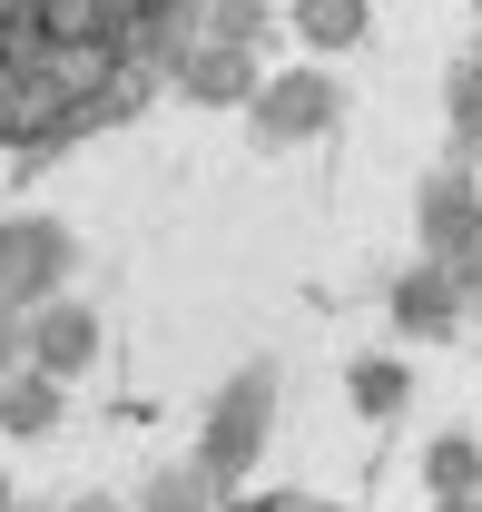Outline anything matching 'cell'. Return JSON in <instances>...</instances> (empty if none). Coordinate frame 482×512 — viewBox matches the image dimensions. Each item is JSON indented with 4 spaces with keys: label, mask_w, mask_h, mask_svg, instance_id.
I'll use <instances>...</instances> for the list:
<instances>
[{
    "label": "cell",
    "mask_w": 482,
    "mask_h": 512,
    "mask_svg": "<svg viewBox=\"0 0 482 512\" xmlns=\"http://www.w3.org/2000/svg\"><path fill=\"white\" fill-rule=\"evenodd\" d=\"M60 512H119V503H109V493H79V503H60Z\"/></svg>",
    "instance_id": "cell-16"
},
{
    "label": "cell",
    "mask_w": 482,
    "mask_h": 512,
    "mask_svg": "<svg viewBox=\"0 0 482 512\" xmlns=\"http://www.w3.org/2000/svg\"><path fill=\"white\" fill-rule=\"evenodd\" d=\"M364 30H374V0H296V40L315 50V60L364 50Z\"/></svg>",
    "instance_id": "cell-9"
},
{
    "label": "cell",
    "mask_w": 482,
    "mask_h": 512,
    "mask_svg": "<svg viewBox=\"0 0 482 512\" xmlns=\"http://www.w3.org/2000/svg\"><path fill=\"white\" fill-rule=\"evenodd\" d=\"M443 266H453V296H463V306H482V237L463 256H443Z\"/></svg>",
    "instance_id": "cell-13"
},
{
    "label": "cell",
    "mask_w": 482,
    "mask_h": 512,
    "mask_svg": "<svg viewBox=\"0 0 482 512\" xmlns=\"http://www.w3.org/2000/svg\"><path fill=\"white\" fill-rule=\"evenodd\" d=\"M414 217H423V256H463L482 237V178L473 168H433L414 188Z\"/></svg>",
    "instance_id": "cell-6"
},
{
    "label": "cell",
    "mask_w": 482,
    "mask_h": 512,
    "mask_svg": "<svg viewBox=\"0 0 482 512\" xmlns=\"http://www.w3.org/2000/svg\"><path fill=\"white\" fill-rule=\"evenodd\" d=\"M60 414H69V384L50 375V365H30V355H20V365L0 375V434H10V444L60 434Z\"/></svg>",
    "instance_id": "cell-7"
},
{
    "label": "cell",
    "mask_w": 482,
    "mask_h": 512,
    "mask_svg": "<svg viewBox=\"0 0 482 512\" xmlns=\"http://www.w3.org/2000/svg\"><path fill=\"white\" fill-rule=\"evenodd\" d=\"M20 355H30V365H50V375H89V365H99V316H89V306H79V296H40V306H30V316H20Z\"/></svg>",
    "instance_id": "cell-5"
},
{
    "label": "cell",
    "mask_w": 482,
    "mask_h": 512,
    "mask_svg": "<svg viewBox=\"0 0 482 512\" xmlns=\"http://www.w3.org/2000/svg\"><path fill=\"white\" fill-rule=\"evenodd\" d=\"M10 365H20V306L0 296V375H10Z\"/></svg>",
    "instance_id": "cell-14"
},
{
    "label": "cell",
    "mask_w": 482,
    "mask_h": 512,
    "mask_svg": "<svg viewBox=\"0 0 482 512\" xmlns=\"http://www.w3.org/2000/svg\"><path fill=\"white\" fill-rule=\"evenodd\" d=\"M453 316H463V296H453V266H443V256H423L414 276L394 286V325H404V335H453Z\"/></svg>",
    "instance_id": "cell-8"
},
{
    "label": "cell",
    "mask_w": 482,
    "mask_h": 512,
    "mask_svg": "<svg viewBox=\"0 0 482 512\" xmlns=\"http://www.w3.org/2000/svg\"><path fill=\"white\" fill-rule=\"evenodd\" d=\"M0 512H30V503H0Z\"/></svg>",
    "instance_id": "cell-18"
},
{
    "label": "cell",
    "mask_w": 482,
    "mask_h": 512,
    "mask_svg": "<svg viewBox=\"0 0 482 512\" xmlns=\"http://www.w3.org/2000/svg\"><path fill=\"white\" fill-rule=\"evenodd\" d=\"M266 434H276V365H237V375L217 384V404H207V434H197L207 483L237 493L246 473H256V453H266Z\"/></svg>",
    "instance_id": "cell-1"
},
{
    "label": "cell",
    "mask_w": 482,
    "mask_h": 512,
    "mask_svg": "<svg viewBox=\"0 0 482 512\" xmlns=\"http://www.w3.org/2000/svg\"><path fill=\"white\" fill-rule=\"evenodd\" d=\"M433 512H482V493H433Z\"/></svg>",
    "instance_id": "cell-15"
},
{
    "label": "cell",
    "mask_w": 482,
    "mask_h": 512,
    "mask_svg": "<svg viewBox=\"0 0 482 512\" xmlns=\"http://www.w3.org/2000/svg\"><path fill=\"white\" fill-rule=\"evenodd\" d=\"M138 512H217V483H207V463H178V473H158Z\"/></svg>",
    "instance_id": "cell-12"
},
{
    "label": "cell",
    "mask_w": 482,
    "mask_h": 512,
    "mask_svg": "<svg viewBox=\"0 0 482 512\" xmlns=\"http://www.w3.org/2000/svg\"><path fill=\"white\" fill-rule=\"evenodd\" d=\"M423 483L433 493H482V444L473 434H433L423 444Z\"/></svg>",
    "instance_id": "cell-11"
},
{
    "label": "cell",
    "mask_w": 482,
    "mask_h": 512,
    "mask_svg": "<svg viewBox=\"0 0 482 512\" xmlns=\"http://www.w3.org/2000/svg\"><path fill=\"white\" fill-rule=\"evenodd\" d=\"M345 394H355V414H364V424H394V414L414 404V375H404L394 355H364L355 375H345Z\"/></svg>",
    "instance_id": "cell-10"
},
{
    "label": "cell",
    "mask_w": 482,
    "mask_h": 512,
    "mask_svg": "<svg viewBox=\"0 0 482 512\" xmlns=\"http://www.w3.org/2000/svg\"><path fill=\"white\" fill-rule=\"evenodd\" d=\"M335 119H345V89H335L325 69H266L256 99H246L256 148H305V138H325Z\"/></svg>",
    "instance_id": "cell-3"
},
{
    "label": "cell",
    "mask_w": 482,
    "mask_h": 512,
    "mask_svg": "<svg viewBox=\"0 0 482 512\" xmlns=\"http://www.w3.org/2000/svg\"><path fill=\"white\" fill-rule=\"evenodd\" d=\"M0 503H10V473H0Z\"/></svg>",
    "instance_id": "cell-17"
},
{
    "label": "cell",
    "mask_w": 482,
    "mask_h": 512,
    "mask_svg": "<svg viewBox=\"0 0 482 512\" xmlns=\"http://www.w3.org/2000/svg\"><path fill=\"white\" fill-rule=\"evenodd\" d=\"M276 512H286V503H276Z\"/></svg>",
    "instance_id": "cell-19"
},
{
    "label": "cell",
    "mask_w": 482,
    "mask_h": 512,
    "mask_svg": "<svg viewBox=\"0 0 482 512\" xmlns=\"http://www.w3.org/2000/svg\"><path fill=\"white\" fill-rule=\"evenodd\" d=\"M69 276H79V237H69L60 217H40V207H20V217H0V296L30 316L40 296H60Z\"/></svg>",
    "instance_id": "cell-2"
},
{
    "label": "cell",
    "mask_w": 482,
    "mask_h": 512,
    "mask_svg": "<svg viewBox=\"0 0 482 512\" xmlns=\"http://www.w3.org/2000/svg\"><path fill=\"white\" fill-rule=\"evenodd\" d=\"M168 79H178V99H187V109H246L266 69H256V40H237V30H217V40H197V50H178V69H168Z\"/></svg>",
    "instance_id": "cell-4"
}]
</instances>
